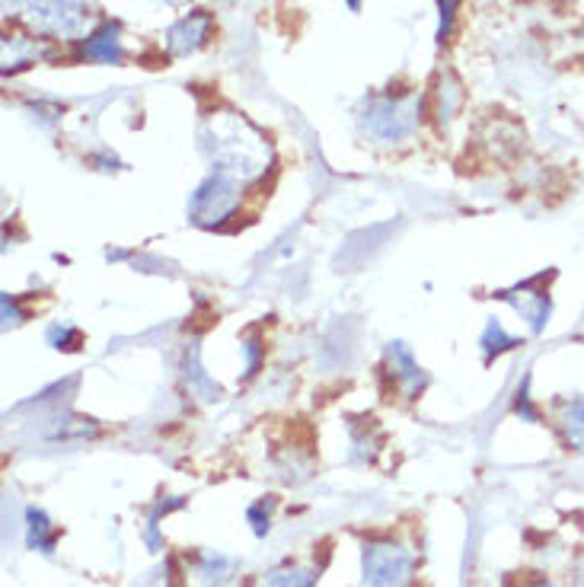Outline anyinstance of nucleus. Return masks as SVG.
Wrapping results in <instances>:
<instances>
[{"mask_svg": "<svg viewBox=\"0 0 584 587\" xmlns=\"http://www.w3.org/2000/svg\"><path fill=\"white\" fill-rule=\"evenodd\" d=\"M412 552L400 543H367L362 552V572L365 587H402L412 575Z\"/></svg>", "mask_w": 584, "mask_h": 587, "instance_id": "3", "label": "nucleus"}, {"mask_svg": "<svg viewBox=\"0 0 584 587\" xmlns=\"http://www.w3.org/2000/svg\"><path fill=\"white\" fill-rule=\"evenodd\" d=\"M230 559L220 555V552H202L192 565V578H195V587H220L230 575Z\"/></svg>", "mask_w": 584, "mask_h": 587, "instance_id": "9", "label": "nucleus"}, {"mask_svg": "<svg viewBox=\"0 0 584 587\" xmlns=\"http://www.w3.org/2000/svg\"><path fill=\"white\" fill-rule=\"evenodd\" d=\"M514 345V338L512 335H505V330H502V323H489L485 326V335H482V348H485V355H499V352H505V348H512Z\"/></svg>", "mask_w": 584, "mask_h": 587, "instance_id": "13", "label": "nucleus"}, {"mask_svg": "<svg viewBox=\"0 0 584 587\" xmlns=\"http://www.w3.org/2000/svg\"><path fill=\"white\" fill-rule=\"evenodd\" d=\"M131 587H170V578H167V568H153L147 572L141 582H135Z\"/></svg>", "mask_w": 584, "mask_h": 587, "instance_id": "15", "label": "nucleus"}, {"mask_svg": "<svg viewBox=\"0 0 584 587\" xmlns=\"http://www.w3.org/2000/svg\"><path fill=\"white\" fill-rule=\"evenodd\" d=\"M348 3H352V7H355V10H358V0H348Z\"/></svg>", "mask_w": 584, "mask_h": 587, "instance_id": "17", "label": "nucleus"}, {"mask_svg": "<svg viewBox=\"0 0 584 587\" xmlns=\"http://www.w3.org/2000/svg\"><path fill=\"white\" fill-rule=\"evenodd\" d=\"M211 150L218 173H227L233 180L259 176L268 163V145L256 128L240 115H218L211 118V141H205Z\"/></svg>", "mask_w": 584, "mask_h": 587, "instance_id": "1", "label": "nucleus"}, {"mask_svg": "<svg viewBox=\"0 0 584 587\" xmlns=\"http://www.w3.org/2000/svg\"><path fill=\"white\" fill-rule=\"evenodd\" d=\"M167 3H180V0H167Z\"/></svg>", "mask_w": 584, "mask_h": 587, "instance_id": "18", "label": "nucleus"}, {"mask_svg": "<svg viewBox=\"0 0 584 587\" xmlns=\"http://www.w3.org/2000/svg\"><path fill=\"white\" fill-rule=\"evenodd\" d=\"M457 3L460 0H438V7H440V30H438V36L440 42H444V36L454 30V16H457Z\"/></svg>", "mask_w": 584, "mask_h": 587, "instance_id": "14", "label": "nucleus"}, {"mask_svg": "<svg viewBox=\"0 0 584 587\" xmlns=\"http://www.w3.org/2000/svg\"><path fill=\"white\" fill-rule=\"evenodd\" d=\"M534 587H556V585H547V582H540V585H534Z\"/></svg>", "mask_w": 584, "mask_h": 587, "instance_id": "16", "label": "nucleus"}, {"mask_svg": "<svg viewBox=\"0 0 584 587\" xmlns=\"http://www.w3.org/2000/svg\"><path fill=\"white\" fill-rule=\"evenodd\" d=\"M237 198H240L237 180L227 176V173H215L192 195V218L198 223H220L237 208Z\"/></svg>", "mask_w": 584, "mask_h": 587, "instance_id": "5", "label": "nucleus"}, {"mask_svg": "<svg viewBox=\"0 0 584 587\" xmlns=\"http://www.w3.org/2000/svg\"><path fill=\"white\" fill-rule=\"evenodd\" d=\"M559 428L569 440V447L584 450V396L572 400V403L562 408V418H559Z\"/></svg>", "mask_w": 584, "mask_h": 587, "instance_id": "10", "label": "nucleus"}, {"mask_svg": "<svg viewBox=\"0 0 584 587\" xmlns=\"http://www.w3.org/2000/svg\"><path fill=\"white\" fill-rule=\"evenodd\" d=\"M362 125L367 135L380 141H397L415 128V106L412 100H370L362 115Z\"/></svg>", "mask_w": 584, "mask_h": 587, "instance_id": "4", "label": "nucleus"}, {"mask_svg": "<svg viewBox=\"0 0 584 587\" xmlns=\"http://www.w3.org/2000/svg\"><path fill=\"white\" fill-rule=\"evenodd\" d=\"M208 33H211V16H208L205 10H195V13L183 16V20L167 33L170 51H173V55H188V51H195V48L205 45Z\"/></svg>", "mask_w": 584, "mask_h": 587, "instance_id": "6", "label": "nucleus"}, {"mask_svg": "<svg viewBox=\"0 0 584 587\" xmlns=\"http://www.w3.org/2000/svg\"><path fill=\"white\" fill-rule=\"evenodd\" d=\"M83 58L100 61V65H118L122 61V38H118V23H106L100 33L83 42Z\"/></svg>", "mask_w": 584, "mask_h": 587, "instance_id": "8", "label": "nucleus"}, {"mask_svg": "<svg viewBox=\"0 0 584 587\" xmlns=\"http://www.w3.org/2000/svg\"><path fill=\"white\" fill-rule=\"evenodd\" d=\"M30 546L38 552L55 550V527L48 523V517L36 508H30Z\"/></svg>", "mask_w": 584, "mask_h": 587, "instance_id": "12", "label": "nucleus"}, {"mask_svg": "<svg viewBox=\"0 0 584 587\" xmlns=\"http://www.w3.org/2000/svg\"><path fill=\"white\" fill-rule=\"evenodd\" d=\"M508 303H512L514 310L530 323V330L540 332L549 323V297L547 294H537V291H527V288H520V291H508L502 294Z\"/></svg>", "mask_w": 584, "mask_h": 587, "instance_id": "7", "label": "nucleus"}, {"mask_svg": "<svg viewBox=\"0 0 584 587\" xmlns=\"http://www.w3.org/2000/svg\"><path fill=\"white\" fill-rule=\"evenodd\" d=\"M30 26L48 36H77L87 26V3L80 0H13Z\"/></svg>", "mask_w": 584, "mask_h": 587, "instance_id": "2", "label": "nucleus"}, {"mask_svg": "<svg viewBox=\"0 0 584 587\" xmlns=\"http://www.w3.org/2000/svg\"><path fill=\"white\" fill-rule=\"evenodd\" d=\"M317 568H304V565H291V568H278L272 572L262 587H313L317 585Z\"/></svg>", "mask_w": 584, "mask_h": 587, "instance_id": "11", "label": "nucleus"}]
</instances>
